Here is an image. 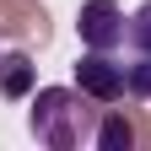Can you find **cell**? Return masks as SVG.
Here are the masks:
<instances>
[{"label": "cell", "instance_id": "cell-7", "mask_svg": "<svg viewBox=\"0 0 151 151\" xmlns=\"http://www.w3.org/2000/svg\"><path fill=\"white\" fill-rule=\"evenodd\" d=\"M129 49H135V54H151V0L129 11Z\"/></svg>", "mask_w": 151, "mask_h": 151}, {"label": "cell", "instance_id": "cell-5", "mask_svg": "<svg viewBox=\"0 0 151 151\" xmlns=\"http://www.w3.org/2000/svg\"><path fill=\"white\" fill-rule=\"evenodd\" d=\"M92 146H97V151H129V146H135V124H129L124 113H103Z\"/></svg>", "mask_w": 151, "mask_h": 151}, {"label": "cell", "instance_id": "cell-3", "mask_svg": "<svg viewBox=\"0 0 151 151\" xmlns=\"http://www.w3.org/2000/svg\"><path fill=\"white\" fill-rule=\"evenodd\" d=\"M76 86L92 92L103 108L119 103V97H129V86H124V65L113 60V54H103V49H86L81 60H76Z\"/></svg>", "mask_w": 151, "mask_h": 151}, {"label": "cell", "instance_id": "cell-6", "mask_svg": "<svg viewBox=\"0 0 151 151\" xmlns=\"http://www.w3.org/2000/svg\"><path fill=\"white\" fill-rule=\"evenodd\" d=\"M124 86H129V97L151 103V54H135V60L124 65Z\"/></svg>", "mask_w": 151, "mask_h": 151}, {"label": "cell", "instance_id": "cell-4", "mask_svg": "<svg viewBox=\"0 0 151 151\" xmlns=\"http://www.w3.org/2000/svg\"><path fill=\"white\" fill-rule=\"evenodd\" d=\"M32 92H38V65H32V54L6 49V54H0V97H6V103H22V97H32Z\"/></svg>", "mask_w": 151, "mask_h": 151}, {"label": "cell", "instance_id": "cell-1", "mask_svg": "<svg viewBox=\"0 0 151 151\" xmlns=\"http://www.w3.org/2000/svg\"><path fill=\"white\" fill-rule=\"evenodd\" d=\"M97 97L81 86H38L32 92V108H27V129L38 146L49 151H76L81 140L97 135Z\"/></svg>", "mask_w": 151, "mask_h": 151}, {"label": "cell", "instance_id": "cell-2", "mask_svg": "<svg viewBox=\"0 0 151 151\" xmlns=\"http://www.w3.org/2000/svg\"><path fill=\"white\" fill-rule=\"evenodd\" d=\"M76 32H81L86 49H124L129 43V16L119 11V0H81V11H76Z\"/></svg>", "mask_w": 151, "mask_h": 151}]
</instances>
